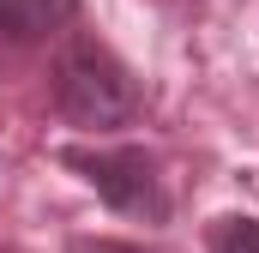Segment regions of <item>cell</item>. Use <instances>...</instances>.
Listing matches in <instances>:
<instances>
[{
	"label": "cell",
	"instance_id": "6da1fadb",
	"mask_svg": "<svg viewBox=\"0 0 259 253\" xmlns=\"http://www.w3.org/2000/svg\"><path fill=\"white\" fill-rule=\"evenodd\" d=\"M55 109L84 133H115L139 121V78L103 43H72L55 66Z\"/></svg>",
	"mask_w": 259,
	"mask_h": 253
},
{
	"label": "cell",
	"instance_id": "7a4b0ae2",
	"mask_svg": "<svg viewBox=\"0 0 259 253\" xmlns=\"http://www.w3.org/2000/svg\"><path fill=\"white\" fill-rule=\"evenodd\" d=\"M61 163L97 193L109 211L145 217V223H169V193L157 163L139 145H61Z\"/></svg>",
	"mask_w": 259,
	"mask_h": 253
},
{
	"label": "cell",
	"instance_id": "3957f363",
	"mask_svg": "<svg viewBox=\"0 0 259 253\" xmlns=\"http://www.w3.org/2000/svg\"><path fill=\"white\" fill-rule=\"evenodd\" d=\"M78 0H0V43H42L72 24Z\"/></svg>",
	"mask_w": 259,
	"mask_h": 253
},
{
	"label": "cell",
	"instance_id": "277c9868",
	"mask_svg": "<svg viewBox=\"0 0 259 253\" xmlns=\"http://www.w3.org/2000/svg\"><path fill=\"white\" fill-rule=\"evenodd\" d=\"M211 253H259V217L229 211L211 223Z\"/></svg>",
	"mask_w": 259,
	"mask_h": 253
},
{
	"label": "cell",
	"instance_id": "5b68a950",
	"mask_svg": "<svg viewBox=\"0 0 259 253\" xmlns=\"http://www.w3.org/2000/svg\"><path fill=\"white\" fill-rule=\"evenodd\" d=\"M66 253H145L139 241H115V235H78Z\"/></svg>",
	"mask_w": 259,
	"mask_h": 253
}]
</instances>
